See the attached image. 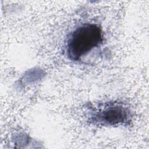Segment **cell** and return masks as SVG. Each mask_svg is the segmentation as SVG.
Instances as JSON below:
<instances>
[{
    "label": "cell",
    "instance_id": "obj_2",
    "mask_svg": "<svg viewBox=\"0 0 149 149\" xmlns=\"http://www.w3.org/2000/svg\"><path fill=\"white\" fill-rule=\"evenodd\" d=\"M133 111L125 102L111 101L89 107L88 121L96 126H118L130 124Z\"/></svg>",
    "mask_w": 149,
    "mask_h": 149
},
{
    "label": "cell",
    "instance_id": "obj_1",
    "mask_svg": "<svg viewBox=\"0 0 149 149\" xmlns=\"http://www.w3.org/2000/svg\"><path fill=\"white\" fill-rule=\"evenodd\" d=\"M104 41L102 28L96 23H84L74 28L68 34L65 46V55L77 62Z\"/></svg>",
    "mask_w": 149,
    "mask_h": 149
}]
</instances>
